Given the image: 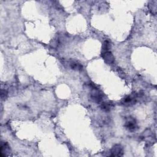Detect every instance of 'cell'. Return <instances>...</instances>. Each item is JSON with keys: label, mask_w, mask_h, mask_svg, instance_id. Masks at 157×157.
Returning <instances> with one entry per match:
<instances>
[{"label": "cell", "mask_w": 157, "mask_h": 157, "mask_svg": "<svg viewBox=\"0 0 157 157\" xmlns=\"http://www.w3.org/2000/svg\"><path fill=\"white\" fill-rule=\"evenodd\" d=\"M111 156H121L123 155V148L119 144L115 145L111 151Z\"/></svg>", "instance_id": "cell-4"}, {"label": "cell", "mask_w": 157, "mask_h": 157, "mask_svg": "<svg viewBox=\"0 0 157 157\" xmlns=\"http://www.w3.org/2000/svg\"><path fill=\"white\" fill-rule=\"evenodd\" d=\"M136 102V97L134 95H129L125 98L123 100V104L130 106L135 104Z\"/></svg>", "instance_id": "cell-6"}, {"label": "cell", "mask_w": 157, "mask_h": 157, "mask_svg": "<svg viewBox=\"0 0 157 157\" xmlns=\"http://www.w3.org/2000/svg\"><path fill=\"white\" fill-rule=\"evenodd\" d=\"M112 107H113V104L111 103H108V102L103 103L101 105V109L103 110V111H105V112L109 111L110 110L112 109Z\"/></svg>", "instance_id": "cell-8"}, {"label": "cell", "mask_w": 157, "mask_h": 157, "mask_svg": "<svg viewBox=\"0 0 157 157\" xmlns=\"http://www.w3.org/2000/svg\"><path fill=\"white\" fill-rule=\"evenodd\" d=\"M125 126L127 128V129L131 131H134L138 128L136 120L133 117L128 119L127 121L125 123Z\"/></svg>", "instance_id": "cell-3"}, {"label": "cell", "mask_w": 157, "mask_h": 157, "mask_svg": "<svg viewBox=\"0 0 157 157\" xmlns=\"http://www.w3.org/2000/svg\"><path fill=\"white\" fill-rule=\"evenodd\" d=\"M92 91L91 93V98L93 101L97 103H100L102 101L103 98V95L101 91H100L98 88H97L94 85H91Z\"/></svg>", "instance_id": "cell-1"}, {"label": "cell", "mask_w": 157, "mask_h": 157, "mask_svg": "<svg viewBox=\"0 0 157 157\" xmlns=\"http://www.w3.org/2000/svg\"><path fill=\"white\" fill-rule=\"evenodd\" d=\"M8 95V92L6 90H2V92H1V97L2 98V100L5 99L7 97Z\"/></svg>", "instance_id": "cell-10"}, {"label": "cell", "mask_w": 157, "mask_h": 157, "mask_svg": "<svg viewBox=\"0 0 157 157\" xmlns=\"http://www.w3.org/2000/svg\"><path fill=\"white\" fill-rule=\"evenodd\" d=\"M69 65L71 68L74 71H82L83 69V66L82 65V64L75 61H71Z\"/></svg>", "instance_id": "cell-7"}, {"label": "cell", "mask_w": 157, "mask_h": 157, "mask_svg": "<svg viewBox=\"0 0 157 157\" xmlns=\"http://www.w3.org/2000/svg\"><path fill=\"white\" fill-rule=\"evenodd\" d=\"M11 149L8 143L2 142L1 144V156H8L10 154Z\"/></svg>", "instance_id": "cell-5"}, {"label": "cell", "mask_w": 157, "mask_h": 157, "mask_svg": "<svg viewBox=\"0 0 157 157\" xmlns=\"http://www.w3.org/2000/svg\"><path fill=\"white\" fill-rule=\"evenodd\" d=\"M101 56L107 64L111 65V64L114 63V62L115 61V58H114L113 54L110 51H102Z\"/></svg>", "instance_id": "cell-2"}, {"label": "cell", "mask_w": 157, "mask_h": 157, "mask_svg": "<svg viewBox=\"0 0 157 157\" xmlns=\"http://www.w3.org/2000/svg\"><path fill=\"white\" fill-rule=\"evenodd\" d=\"M110 48H111V43L108 41L106 40L103 44V47H102V51H109Z\"/></svg>", "instance_id": "cell-9"}]
</instances>
